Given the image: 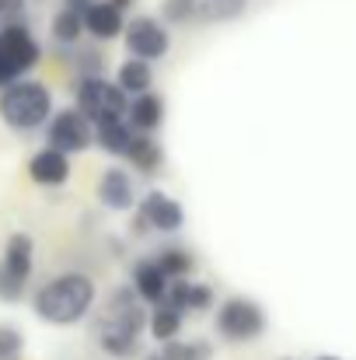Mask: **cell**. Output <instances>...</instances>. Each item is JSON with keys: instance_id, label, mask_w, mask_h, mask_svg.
Instances as JSON below:
<instances>
[{"instance_id": "obj_1", "label": "cell", "mask_w": 356, "mask_h": 360, "mask_svg": "<svg viewBox=\"0 0 356 360\" xmlns=\"http://www.w3.org/2000/svg\"><path fill=\"white\" fill-rule=\"evenodd\" d=\"M95 301H98L95 276L81 269H67V273L49 276L32 294V311L49 326H77L91 315Z\"/></svg>"}, {"instance_id": "obj_2", "label": "cell", "mask_w": 356, "mask_h": 360, "mask_svg": "<svg viewBox=\"0 0 356 360\" xmlns=\"http://www.w3.org/2000/svg\"><path fill=\"white\" fill-rule=\"evenodd\" d=\"M53 120V91L42 81L21 77L0 91V122L14 133H35Z\"/></svg>"}, {"instance_id": "obj_3", "label": "cell", "mask_w": 356, "mask_h": 360, "mask_svg": "<svg viewBox=\"0 0 356 360\" xmlns=\"http://www.w3.org/2000/svg\"><path fill=\"white\" fill-rule=\"evenodd\" d=\"M42 60V46L32 35L28 21H7L0 25V91L14 81L28 77Z\"/></svg>"}, {"instance_id": "obj_4", "label": "cell", "mask_w": 356, "mask_h": 360, "mask_svg": "<svg viewBox=\"0 0 356 360\" xmlns=\"http://www.w3.org/2000/svg\"><path fill=\"white\" fill-rule=\"evenodd\" d=\"M74 109L91 122H109V120H126L129 112V95L109 77H77L74 84Z\"/></svg>"}, {"instance_id": "obj_5", "label": "cell", "mask_w": 356, "mask_h": 360, "mask_svg": "<svg viewBox=\"0 0 356 360\" xmlns=\"http://www.w3.org/2000/svg\"><path fill=\"white\" fill-rule=\"evenodd\" d=\"M35 269V241L25 231H14L4 241V255H0V301L4 304H18L28 290Z\"/></svg>"}, {"instance_id": "obj_6", "label": "cell", "mask_w": 356, "mask_h": 360, "mask_svg": "<svg viewBox=\"0 0 356 360\" xmlns=\"http://www.w3.org/2000/svg\"><path fill=\"white\" fill-rule=\"evenodd\" d=\"M265 329H269V319H265L258 301L235 294V297H224L217 304V333H220V340H228V343H255Z\"/></svg>"}, {"instance_id": "obj_7", "label": "cell", "mask_w": 356, "mask_h": 360, "mask_svg": "<svg viewBox=\"0 0 356 360\" xmlns=\"http://www.w3.org/2000/svg\"><path fill=\"white\" fill-rule=\"evenodd\" d=\"M122 42H126L129 56L154 63V60H164V56H168V49H171V32H168V25H164L161 18H154V14H136L133 21H126Z\"/></svg>"}, {"instance_id": "obj_8", "label": "cell", "mask_w": 356, "mask_h": 360, "mask_svg": "<svg viewBox=\"0 0 356 360\" xmlns=\"http://www.w3.org/2000/svg\"><path fill=\"white\" fill-rule=\"evenodd\" d=\"M91 143H95V126L84 120L74 105H70V109L53 112V120L46 122V147L63 150L67 158H70V154L88 150Z\"/></svg>"}, {"instance_id": "obj_9", "label": "cell", "mask_w": 356, "mask_h": 360, "mask_svg": "<svg viewBox=\"0 0 356 360\" xmlns=\"http://www.w3.org/2000/svg\"><path fill=\"white\" fill-rule=\"evenodd\" d=\"M136 210L147 217L150 231H161V235H178V231L185 228V210H182V203H178L175 196L161 193V189H150V193L136 203Z\"/></svg>"}, {"instance_id": "obj_10", "label": "cell", "mask_w": 356, "mask_h": 360, "mask_svg": "<svg viewBox=\"0 0 356 360\" xmlns=\"http://www.w3.org/2000/svg\"><path fill=\"white\" fill-rule=\"evenodd\" d=\"M70 158L63 150H53V147H42L28 158V179L35 186H46V189H56L70 179Z\"/></svg>"}, {"instance_id": "obj_11", "label": "cell", "mask_w": 356, "mask_h": 360, "mask_svg": "<svg viewBox=\"0 0 356 360\" xmlns=\"http://www.w3.org/2000/svg\"><path fill=\"white\" fill-rule=\"evenodd\" d=\"M129 287L136 290V297H140L143 304H161V301H164V294H168V287H171V280H168V273L157 266V259L150 255V259L133 262Z\"/></svg>"}, {"instance_id": "obj_12", "label": "cell", "mask_w": 356, "mask_h": 360, "mask_svg": "<svg viewBox=\"0 0 356 360\" xmlns=\"http://www.w3.org/2000/svg\"><path fill=\"white\" fill-rule=\"evenodd\" d=\"M217 301L213 287L210 283H196V280H171L168 294H164V304L178 308L182 315H199V311H210Z\"/></svg>"}, {"instance_id": "obj_13", "label": "cell", "mask_w": 356, "mask_h": 360, "mask_svg": "<svg viewBox=\"0 0 356 360\" xmlns=\"http://www.w3.org/2000/svg\"><path fill=\"white\" fill-rule=\"evenodd\" d=\"M98 203L105 207V210H133L140 200H136V189H133V179H129V172H122V168H105L102 172V179H98Z\"/></svg>"}, {"instance_id": "obj_14", "label": "cell", "mask_w": 356, "mask_h": 360, "mask_svg": "<svg viewBox=\"0 0 356 360\" xmlns=\"http://www.w3.org/2000/svg\"><path fill=\"white\" fill-rule=\"evenodd\" d=\"M126 32V18L116 11L109 0H91L84 11V35H91L95 42H112Z\"/></svg>"}, {"instance_id": "obj_15", "label": "cell", "mask_w": 356, "mask_h": 360, "mask_svg": "<svg viewBox=\"0 0 356 360\" xmlns=\"http://www.w3.org/2000/svg\"><path fill=\"white\" fill-rule=\"evenodd\" d=\"M95 340H98L102 354H105V357H112V360L143 357V350H140V336H136V333H129V329H122V326H116V322H109V319H98Z\"/></svg>"}, {"instance_id": "obj_16", "label": "cell", "mask_w": 356, "mask_h": 360, "mask_svg": "<svg viewBox=\"0 0 356 360\" xmlns=\"http://www.w3.org/2000/svg\"><path fill=\"white\" fill-rule=\"evenodd\" d=\"M126 120H129V126H133L136 133H154V129L164 122V98L154 95V91L129 98V112H126Z\"/></svg>"}, {"instance_id": "obj_17", "label": "cell", "mask_w": 356, "mask_h": 360, "mask_svg": "<svg viewBox=\"0 0 356 360\" xmlns=\"http://www.w3.org/2000/svg\"><path fill=\"white\" fill-rule=\"evenodd\" d=\"M192 11V21L199 25H224V21H237L248 11V0H185Z\"/></svg>"}, {"instance_id": "obj_18", "label": "cell", "mask_w": 356, "mask_h": 360, "mask_svg": "<svg viewBox=\"0 0 356 360\" xmlns=\"http://www.w3.org/2000/svg\"><path fill=\"white\" fill-rule=\"evenodd\" d=\"M126 158H129V165L140 175H157V168L164 165V150H161V143L150 133H133V143H129Z\"/></svg>"}, {"instance_id": "obj_19", "label": "cell", "mask_w": 356, "mask_h": 360, "mask_svg": "<svg viewBox=\"0 0 356 360\" xmlns=\"http://www.w3.org/2000/svg\"><path fill=\"white\" fill-rule=\"evenodd\" d=\"M116 84L129 95V98H136V95H147L150 88H154V70H150V63L147 60H136V56H129V60H122L116 70Z\"/></svg>"}, {"instance_id": "obj_20", "label": "cell", "mask_w": 356, "mask_h": 360, "mask_svg": "<svg viewBox=\"0 0 356 360\" xmlns=\"http://www.w3.org/2000/svg\"><path fill=\"white\" fill-rule=\"evenodd\" d=\"M182 322H185V315L178 311V308H171V304H154L150 308V315H147V333L164 347V343H171V340H178V333H182Z\"/></svg>"}, {"instance_id": "obj_21", "label": "cell", "mask_w": 356, "mask_h": 360, "mask_svg": "<svg viewBox=\"0 0 356 360\" xmlns=\"http://www.w3.org/2000/svg\"><path fill=\"white\" fill-rule=\"evenodd\" d=\"M133 126L129 120H109V122H98L95 126V143L105 150V154H112V158H126V150H129V143H133Z\"/></svg>"}, {"instance_id": "obj_22", "label": "cell", "mask_w": 356, "mask_h": 360, "mask_svg": "<svg viewBox=\"0 0 356 360\" xmlns=\"http://www.w3.org/2000/svg\"><path fill=\"white\" fill-rule=\"evenodd\" d=\"M49 35L60 49H70V46H81L84 39V14L81 11H70V7H60L53 14V25H49Z\"/></svg>"}, {"instance_id": "obj_23", "label": "cell", "mask_w": 356, "mask_h": 360, "mask_svg": "<svg viewBox=\"0 0 356 360\" xmlns=\"http://www.w3.org/2000/svg\"><path fill=\"white\" fill-rule=\"evenodd\" d=\"M154 259L168 273V280H189L196 273V255L182 245H164L161 252H154Z\"/></svg>"}, {"instance_id": "obj_24", "label": "cell", "mask_w": 356, "mask_h": 360, "mask_svg": "<svg viewBox=\"0 0 356 360\" xmlns=\"http://www.w3.org/2000/svg\"><path fill=\"white\" fill-rule=\"evenodd\" d=\"M164 360H213V343L210 340H171L157 347Z\"/></svg>"}, {"instance_id": "obj_25", "label": "cell", "mask_w": 356, "mask_h": 360, "mask_svg": "<svg viewBox=\"0 0 356 360\" xmlns=\"http://www.w3.org/2000/svg\"><path fill=\"white\" fill-rule=\"evenodd\" d=\"M25 354V336L18 326L0 322V360H21Z\"/></svg>"}, {"instance_id": "obj_26", "label": "cell", "mask_w": 356, "mask_h": 360, "mask_svg": "<svg viewBox=\"0 0 356 360\" xmlns=\"http://www.w3.org/2000/svg\"><path fill=\"white\" fill-rule=\"evenodd\" d=\"M161 21L164 25H189L192 21V11L185 0H164L161 4Z\"/></svg>"}, {"instance_id": "obj_27", "label": "cell", "mask_w": 356, "mask_h": 360, "mask_svg": "<svg viewBox=\"0 0 356 360\" xmlns=\"http://www.w3.org/2000/svg\"><path fill=\"white\" fill-rule=\"evenodd\" d=\"M25 21V0H0V25Z\"/></svg>"}, {"instance_id": "obj_28", "label": "cell", "mask_w": 356, "mask_h": 360, "mask_svg": "<svg viewBox=\"0 0 356 360\" xmlns=\"http://www.w3.org/2000/svg\"><path fill=\"white\" fill-rule=\"evenodd\" d=\"M147 231H150V224H147V217H143L140 210H133V221H129V235H133V238H143Z\"/></svg>"}, {"instance_id": "obj_29", "label": "cell", "mask_w": 356, "mask_h": 360, "mask_svg": "<svg viewBox=\"0 0 356 360\" xmlns=\"http://www.w3.org/2000/svg\"><path fill=\"white\" fill-rule=\"evenodd\" d=\"M109 4H112V7H116V11H122V14H126V11H129V7H133V4H136V0H109Z\"/></svg>"}, {"instance_id": "obj_30", "label": "cell", "mask_w": 356, "mask_h": 360, "mask_svg": "<svg viewBox=\"0 0 356 360\" xmlns=\"http://www.w3.org/2000/svg\"><path fill=\"white\" fill-rule=\"evenodd\" d=\"M140 360H164V357H161V350H154V354H143Z\"/></svg>"}, {"instance_id": "obj_31", "label": "cell", "mask_w": 356, "mask_h": 360, "mask_svg": "<svg viewBox=\"0 0 356 360\" xmlns=\"http://www.w3.org/2000/svg\"><path fill=\"white\" fill-rule=\"evenodd\" d=\"M315 360H343V357H329V354H325V357H315Z\"/></svg>"}, {"instance_id": "obj_32", "label": "cell", "mask_w": 356, "mask_h": 360, "mask_svg": "<svg viewBox=\"0 0 356 360\" xmlns=\"http://www.w3.org/2000/svg\"><path fill=\"white\" fill-rule=\"evenodd\" d=\"M283 360H290V357H283Z\"/></svg>"}]
</instances>
